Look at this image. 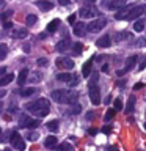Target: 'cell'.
Here are the masks:
<instances>
[{
	"instance_id": "obj_1",
	"label": "cell",
	"mask_w": 146,
	"mask_h": 151,
	"mask_svg": "<svg viewBox=\"0 0 146 151\" xmlns=\"http://www.w3.org/2000/svg\"><path fill=\"white\" fill-rule=\"evenodd\" d=\"M50 98L60 104H74L79 99V93L74 90H54L50 93Z\"/></svg>"
},
{
	"instance_id": "obj_2",
	"label": "cell",
	"mask_w": 146,
	"mask_h": 151,
	"mask_svg": "<svg viewBox=\"0 0 146 151\" xmlns=\"http://www.w3.org/2000/svg\"><path fill=\"white\" fill-rule=\"evenodd\" d=\"M25 109L28 112H31V113H35V115L38 118H44L47 113H49V101H47L46 98H39L38 101H31V102H28Z\"/></svg>"
},
{
	"instance_id": "obj_3",
	"label": "cell",
	"mask_w": 146,
	"mask_h": 151,
	"mask_svg": "<svg viewBox=\"0 0 146 151\" xmlns=\"http://www.w3.org/2000/svg\"><path fill=\"white\" fill-rule=\"evenodd\" d=\"M97 14H99L97 8L93 6V5H85V6H82V8H80V11H79V16L83 17V19L94 17V16H97Z\"/></svg>"
},
{
	"instance_id": "obj_4",
	"label": "cell",
	"mask_w": 146,
	"mask_h": 151,
	"mask_svg": "<svg viewBox=\"0 0 146 151\" xmlns=\"http://www.w3.org/2000/svg\"><path fill=\"white\" fill-rule=\"evenodd\" d=\"M39 126V121L35 120V118H30L27 115L21 116V120H19V127H28V129H35V127Z\"/></svg>"
},
{
	"instance_id": "obj_5",
	"label": "cell",
	"mask_w": 146,
	"mask_h": 151,
	"mask_svg": "<svg viewBox=\"0 0 146 151\" xmlns=\"http://www.w3.org/2000/svg\"><path fill=\"white\" fill-rule=\"evenodd\" d=\"M89 99L94 106L101 104V90L96 83H89Z\"/></svg>"
},
{
	"instance_id": "obj_6",
	"label": "cell",
	"mask_w": 146,
	"mask_h": 151,
	"mask_svg": "<svg viewBox=\"0 0 146 151\" xmlns=\"http://www.w3.org/2000/svg\"><path fill=\"white\" fill-rule=\"evenodd\" d=\"M105 25H107V21H105V19H96V21H93V22L88 24V25H87V30L91 32V33H96V32H101Z\"/></svg>"
},
{
	"instance_id": "obj_7",
	"label": "cell",
	"mask_w": 146,
	"mask_h": 151,
	"mask_svg": "<svg viewBox=\"0 0 146 151\" xmlns=\"http://www.w3.org/2000/svg\"><path fill=\"white\" fill-rule=\"evenodd\" d=\"M9 142H11V145L14 148L17 150H25V142L22 140V137L19 135V132H13L11 137H9Z\"/></svg>"
},
{
	"instance_id": "obj_8",
	"label": "cell",
	"mask_w": 146,
	"mask_h": 151,
	"mask_svg": "<svg viewBox=\"0 0 146 151\" xmlns=\"http://www.w3.org/2000/svg\"><path fill=\"white\" fill-rule=\"evenodd\" d=\"M55 63L60 69H72L74 68V61L71 58H68V57H58L55 60Z\"/></svg>"
},
{
	"instance_id": "obj_9",
	"label": "cell",
	"mask_w": 146,
	"mask_h": 151,
	"mask_svg": "<svg viewBox=\"0 0 146 151\" xmlns=\"http://www.w3.org/2000/svg\"><path fill=\"white\" fill-rule=\"evenodd\" d=\"M137 60H138V57H137V55H130L129 58L126 60V66H124V69H120V71H116V76H122V74H126L127 71H130V69L135 66Z\"/></svg>"
},
{
	"instance_id": "obj_10",
	"label": "cell",
	"mask_w": 146,
	"mask_h": 151,
	"mask_svg": "<svg viewBox=\"0 0 146 151\" xmlns=\"http://www.w3.org/2000/svg\"><path fill=\"white\" fill-rule=\"evenodd\" d=\"M145 9H146L145 5H134V6H132V9L129 11V14H127L126 19H137V17H140L141 14L145 13Z\"/></svg>"
},
{
	"instance_id": "obj_11",
	"label": "cell",
	"mask_w": 146,
	"mask_h": 151,
	"mask_svg": "<svg viewBox=\"0 0 146 151\" xmlns=\"http://www.w3.org/2000/svg\"><path fill=\"white\" fill-rule=\"evenodd\" d=\"M72 25H74V35L75 36L82 38V36L87 35V32H88L87 30V24H83V22H74Z\"/></svg>"
},
{
	"instance_id": "obj_12",
	"label": "cell",
	"mask_w": 146,
	"mask_h": 151,
	"mask_svg": "<svg viewBox=\"0 0 146 151\" xmlns=\"http://www.w3.org/2000/svg\"><path fill=\"white\" fill-rule=\"evenodd\" d=\"M132 6H134V5H124L122 8H120V9H118V13L115 14V19H118V21H122V19H126L127 14H129V11L132 9Z\"/></svg>"
},
{
	"instance_id": "obj_13",
	"label": "cell",
	"mask_w": 146,
	"mask_h": 151,
	"mask_svg": "<svg viewBox=\"0 0 146 151\" xmlns=\"http://www.w3.org/2000/svg\"><path fill=\"white\" fill-rule=\"evenodd\" d=\"M69 47H71V41L68 40V38H64V40H61L60 42H57L55 49H57V52H66Z\"/></svg>"
},
{
	"instance_id": "obj_14",
	"label": "cell",
	"mask_w": 146,
	"mask_h": 151,
	"mask_svg": "<svg viewBox=\"0 0 146 151\" xmlns=\"http://www.w3.org/2000/svg\"><path fill=\"white\" fill-rule=\"evenodd\" d=\"M96 46L97 47H110L112 46V38L108 35H104L102 38H99L96 41Z\"/></svg>"
},
{
	"instance_id": "obj_15",
	"label": "cell",
	"mask_w": 146,
	"mask_h": 151,
	"mask_svg": "<svg viewBox=\"0 0 146 151\" xmlns=\"http://www.w3.org/2000/svg\"><path fill=\"white\" fill-rule=\"evenodd\" d=\"M36 6L39 8V9H42V11H49V9L54 8V5H52L49 0H38V2H36Z\"/></svg>"
},
{
	"instance_id": "obj_16",
	"label": "cell",
	"mask_w": 146,
	"mask_h": 151,
	"mask_svg": "<svg viewBox=\"0 0 146 151\" xmlns=\"http://www.w3.org/2000/svg\"><path fill=\"white\" fill-rule=\"evenodd\" d=\"M91 68H93V58L88 60V61H85V65H83V68H82V76H83V77H87V79L89 77Z\"/></svg>"
},
{
	"instance_id": "obj_17",
	"label": "cell",
	"mask_w": 146,
	"mask_h": 151,
	"mask_svg": "<svg viewBox=\"0 0 146 151\" xmlns=\"http://www.w3.org/2000/svg\"><path fill=\"white\" fill-rule=\"evenodd\" d=\"M126 3H127V0H112L110 5H108V8L110 9H120V8L124 6Z\"/></svg>"
},
{
	"instance_id": "obj_18",
	"label": "cell",
	"mask_w": 146,
	"mask_h": 151,
	"mask_svg": "<svg viewBox=\"0 0 146 151\" xmlns=\"http://www.w3.org/2000/svg\"><path fill=\"white\" fill-rule=\"evenodd\" d=\"M27 36H28L27 28H17V30H13V38H19V40H22V38H27Z\"/></svg>"
},
{
	"instance_id": "obj_19",
	"label": "cell",
	"mask_w": 146,
	"mask_h": 151,
	"mask_svg": "<svg viewBox=\"0 0 146 151\" xmlns=\"http://www.w3.org/2000/svg\"><path fill=\"white\" fill-rule=\"evenodd\" d=\"M55 145H57V137L55 135L46 137V140H44V146H46V148H54Z\"/></svg>"
},
{
	"instance_id": "obj_20",
	"label": "cell",
	"mask_w": 146,
	"mask_h": 151,
	"mask_svg": "<svg viewBox=\"0 0 146 151\" xmlns=\"http://www.w3.org/2000/svg\"><path fill=\"white\" fill-rule=\"evenodd\" d=\"M27 76H28V69H27V68H24V69L21 71V73H19V77H17V83H19V85H24V83H25V80L28 79Z\"/></svg>"
},
{
	"instance_id": "obj_21",
	"label": "cell",
	"mask_w": 146,
	"mask_h": 151,
	"mask_svg": "<svg viewBox=\"0 0 146 151\" xmlns=\"http://www.w3.org/2000/svg\"><path fill=\"white\" fill-rule=\"evenodd\" d=\"M82 50H83V44H82V42H75V44L71 46V52H72L74 55H80V54H82Z\"/></svg>"
},
{
	"instance_id": "obj_22",
	"label": "cell",
	"mask_w": 146,
	"mask_h": 151,
	"mask_svg": "<svg viewBox=\"0 0 146 151\" xmlns=\"http://www.w3.org/2000/svg\"><path fill=\"white\" fill-rule=\"evenodd\" d=\"M71 77H72V74H69V73H60L58 76H57V80H58V82H66L68 83L71 80Z\"/></svg>"
},
{
	"instance_id": "obj_23",
	"label": "cell",
	"mask_w": 146,
	"mask_h": 151,
	"mask_svg": "<svg viewBox=\"0 0 146 151\" xmlns=\"http://www.w3.org/2000/svg\"><path fill=\"white\" fill-rule=\"evenodd\" d=\"M134 107H135V96H130L129 101H127V106H126V113H132L134 112Z\"/></svg>"
},
{
	"instance_id": "obj_24",
	"label": "cell",
	"mask_w": 146,
	"mask_h": 151,
	"mask_svg": "<svg viewBox=\"0 0 146 151\" xmlns=\"http://www.w3.org/2000/svg\"><path fill=\"white\" fill-rule=\"evenodd\" d=\"M58 24H60L58 19H54V21H50L49 24H47V32L54 33V32L57 30V28H58Z\"/></svg>"
},
{
	"instance_id": "obj_25",
	"label": "cell",
	"mask_w": 146,
	"mask_h": 151,
	"mask_svg": "<svg viewBox=\"0 0 146 151\" xmlns=\"http://www.w3.org/2000/svg\"><path fill=\"white\" fill-rule=\"evenodd\" d=\"M145 25H146L145 21H141V19H138V21H135V22H134V30L140 33V32H143V30H145Z\"/></svg>"
},
{
	"instance_id": "obj_26",
	"label": "cell",
	"mask_w": 146,
	"mask_h": 151,
	"mask_svg": "<svg viewBox=\"0 0 146 151\" xmlns=\"http://www.w3.org/2000/svg\"><path fill=\"white\" fill-rule=\"evenodd\" d=\"M13 77H14L13 74H5L3 77H0V87H5V85H8V83L13 80Z\"/></svg>"
},
{
	"instance_id": "obj_27",
	"label": "cell",
	"mask_w": 146,
	"mask_h": 151,
	"mask_svg": "<svg viewBox=\"0 0 146 151\" xmlns=\"http://www.w3.org/2000/svg\"><path fill=\"white\" fill-rule=\"evenodd\" d=\"M36 93V88H22L21 91H19V94L24 98H27V96H31V94H35Z\"/></svg>"
},
{
	"instance_id": "obj_28",
	"label": "cell",
	"mask_w": 146,
	"mask_h": 151,
	"mask_svg": "<svg viewBox=\"0 0 146 151\" xmlns=\"http://www.w3.org/2000/svg\"><path fill=\"white\" fill-rule=\"evenodd\" d=\"M46 127H47L50 132H57V131H58V121H57V120H52V121H49V123L46 124Z\"/></svg>"
},
{
	"instance_id": "obj_29",
	"label": "cell",
	"mask_w": 146,
	"mask_h": 151,
	"mask_svg": "<svg viewBox=\"0 0 146 151\" xmlns=\"http://www.w3.org/2000/svg\"><path fill=\"white\" fill-rule=\"evenodd\" d=\"M6 54H8V47L5 44H0V60H3L6 57Z\"/></svg>"
},
{
	"instance_id": "obj_30",
	"label": "cell",
	"mask_w": 146,
	"mask_h": 151,
	"mask_svg": "<svg viewBox=\"0 0 146 151\" xmlns=\"http://www.w3.org/2000/svg\"><path fill=\"white\" fill-rule=\"evenodd\" d=\"M13 16V11H11V9H8V11H5V13H2V14H0V21H6V19L8 17H11Z\"/></svg>"
},
{
	"instance_id": "obj_31",
	"label": "cell",
	"mask_w": 146,
	"mask_h": 151,
	"mask_svg": "<svg viewBox=\"0 0 146 151\" xmlns=\"http://www.w3.org/2000/svg\"><path fill=\"white\" fill-rule=\"evenodd\" d=\"M36 21H38V17L35 16V14H28L27 16V25H33Z\"/></svg>"
},
{
	"instance_id": "obj_32",
	"label": "cell",
	"mask_w": 146,
	"mask_h": 151,
	"mask_svg": "<svg viewBox=\"0 0 146 151\" xmlns=\"http://www.w3.org/2000/svg\"><path fill=\"white\" fill-rule=\"evenodd\" d=\"M124 38H132V35H130L129 32H121V33H118V38H116V40L121 41V40H124Z\"/></svg>"
},
{
	"instance_id": "obj_33",
	"label": "cell",
	"mask_w": 146,
	"mask_h": 151,
	"mask_svg": "<svg viewBox=\"0 0 146 151\" xmlns=\"http://www.w3.org/2000/svg\"><path fill=\"white\" fill-rule=\"evenodd\" d=\"M115 112H116L115 109H108V110H107V113H105V120H107V121H110L112 118L115 116Z\"/></svg>"
},
{
	"instance_id": "obj_34",
	"label": "cell",
	"mask_w": 146,
	"mask_h": 151,
	"mask_svg": "<svg viewBox=\"0 0 146 151\" xmlns=\"http://www.w3.org/2000/svg\"><path fill=\"white\" fill-rule=\"evenodd\" d=\"M41 79H42V74L41 73H35L33 77H30V82H39Z\"/></svg>"
},
{
	"instance_id": "obj_35",
	"label": "cell",
	"mask_w": 146,
	"mask_h": 151,
	"mask_svg": "<svg viewBox=\"0 0 146 151\" xmlns=\"http://www.w3.org/2000/svg\"><path fill=\"white\" fill-rule=\"evenodd\" d=\"M80 110H82V106H80V104H75V102H74L72 109H71V113H75V115H77Z\"/></svg>"
},
{
	"instance_id": "obj_36",
	"label": "cell",
	"mask_w": 146,
	"mask_h": 151,
	"mask_svg": "<svg viewBox=\"0 0 146 151\" xmlns=\"http://www.w3.org/2000/svg\"><path fill=\"white\" fill-rule=\"evenodd\" d=\"M54 148H57V150H61V151H63V150H71V148H72V146H71L69 143H61V145H58V146H54Z\"/></svg>"
},
{
	"instance_id": "obj_37",
	"label": "cell",
	"mask_w": 146,
	"mask_h": 151,
	"mask_svg": "<svg viewBox=\"0 0 146 151\" xmlns=\"http://www.w3.org/2000/svg\"><path fill=\"white\" fill-rule=\"evenodd\" d=\"M77 83H79V79H77V77H75V76L72 74V77H71V80L68 82V85H69L71 88H72V87H75V85H77Z\"/></svg>"
},
{
	"instance_id": "obj_38",
	"label": "cell",
	"mask_w": 146,
	"mask_h": 151,
	"mask_svg": "<svg viewBox=\"0 0 146 151\" xmlns=\"http://www.w3.org/2000/svg\"><path fill=\"white\" fill-rule=\"evenodd\" d=\"M121 109H122V101L120 98H116L115 99V110L118 112V110H121Z\"/></svg>"
},
{
	"instance_id": "obj_39",
	"label": "cell",
	"mask_w": 146,
	"mask_h": 151,
	"mask_svg": "<svg viewBox=\"0 0 146 151\" xmlns=\"http://www.w3.org/2000/svg\"><path fill=\"white\" fill-rule=\"evenodd\" d=\"M27 139L30 140V142H35V140H38V132H30V134L27 135Z\"/></svg>"
},
{
	"instance_id": "obj_40",
	"label": "cell",
	"mask_w": 146,
	"mask_h": 151,
	"mask_svg": "<svg viewBox=\"0 0 146 151\" xmlns=\"http://www.w3.org/2000/svg\"><path fill=\"white\" fill-rule=\"evenodd\" d=\"M47 63H49V61H47V58H38V60H36V65H38V66H47Z\"/></svg>"
},
{
	"instance_id": "obj_41",
	"label": "cell",
	"mask_w": 146,
	"mask_h": 151,
	"mask_svg": "<svg viewBox=\"0 0 146 151\" xmlns=\"http://www.w3.org/2000/svg\"><path fill=\"white\" fill-rule=\"evenodd\" d=\"M146 68V55L143 57V58H141V63L138 65V71H143Z\"/></svg>"
},
{
	"instance_id": "obj_42",
	"label": "cell",
	"mask_w": 146,
	"mask_h": 151,
	"mask_svg": "<svg viewBox=\"0 0 146 151\" xmlns=\"http://www.w3.org/2000/svg\"><path fill=\"white\" fill-rule=\"evenodd\" d=\"M134 46H146V38H141V40H137L134 42Z\"/></svg>"
},
{
	"instance_id": "obj_43",
	"label": "cell",
	"mask_w": 146,
	"mask_h": 151,
	"mask_svg": "<svg viewBox=\"0 0 146 151\" xmlns=\"http://www.w3.org/2000/svg\"><path fill=\"white\" fill-rule=\"evenodd\" d=\"M60 5H63V6H68V5L71 3V0H58Z\"/></svg>"
},
{
	"instance_id": "obj_44",
	"label": "cell",
	"mask_w": 146,
	"mask_h": 151,
	"mask_svg": "<svg viewBox=\"0 0 146 151\" xmlns=\"http://www.w3.org/2000/svg\"><path fill=\"white\" fill-rule=\"evenodd\" d=\"M68 22H69V24H74V22H75V14H71V16L68 17Z\"/></svg>"
},
{
	"instance_id": "obj_45",
	"label": "cell",
	"mask_w": 146,
	"mask_h": 151,
	"mask_svg": "<svg viewBox=\"0 0 146 151\" xmlns=\"http://www.w3.org/2000/svg\"><path fill=\"white\" fill-rule=\"evenodd\" d=\"M97 82V74H93V77L89 79V83H96Z\"/></svg>"
},
{
	"instance_id": "obj_46",
	"label": "cell",
	"mask_w": 146,
	"mask_h": 151,
	"mask_svg": "<svg viewBox=\"0 0 146 151\" xmlns=\"http://www.w3.org/2000/svg\"><path fill=\"white\" fill-rule=\"evenodd\" d=\"M145 85L141 83V82H138V83H135V87H134V90H140V88H143Z\"/></svg>"
},
{
	"instance_id": "obj_47",
	"label": "cell",
	"mask_w": 146,
	"mask_h": 151,
	"mask_svg": "<svg viewBox=\"0 0 146 151\" xmlns=\"http://www.w3.org/2000/svg\"><path fill=\"white\" fill-rule=\"evenodd\" d=\"M110 126H105V127H104V129H102V132H104V134H110Z\"/></svg>"
},
{
	"instance_id": "obj_48",
	"label": "cell",
	"mask_w": 146,
	"mask_h": 151,
	"mask_svg": "<svg viewBox=\"0 0 146 151\" xmlns=\"http://www.w3.org/2000/svg\"><path fill=\"white\" fill-rule=\"evenodd\" d=\"M3 27H5V28H11V27H13V24H11V22H8V21H5V25H3Z\"/></svg>"
},
{
	"instance_id": "obj_49",
	"label": "cell",
	"mask_w": 146,
	"mask_h": 151,
	"mask_svg": "<svg viewBox=\"0 0 146 151\" xmlns=\"http://www.w3.org/2000/svg\"><path fill=\"white\" fill-rule=\"evenodd\" d=\"M89 134H91V135H96V134H97V129H94V127H91V129H89Z\"/></svg>"
},
{
	"instance_id": "obj_50",
	"label": "cell",
	"mask_w": 146,
	"mask_h": 151,
	"mask_svg": "<svg viewBox=\"0 0 146 151\" xmlns=\"http://www.w3.org/2000/svg\"><path fill=\"white\" fill-rule=\"evenodd\" d=\"M88 113H89V115H87V118H88V120H93V118H94L93 113H94V112H88Z\"/></svg>"
},
{
	"instance_id": "obj_51",
	"label": "cell",
	"mask_w": 146,
	"mask_h": 151,
	"mask_svg": "<svg viewBox=\"0 0 146 151\" xmlns=\"http://www.w3.org/2000/svg\"><path fill=\"white\" fill-rule=\"evenodd\" d=\"M5 94H6V91H5V90H0V99H2Z\"/></svg>"
},
{
	"instance_id": "obj_52",
	"label": "cell",
	"mask_w": 146,
	"mask_h": 151,
	"mask_svg": "<svg viewBox=\"0 0 146 151\" xmlns=\"http://www.w3.org/2000/svg\"><path fill=\"white\" fill-rule=\"evenodd\" d=\"M85 2H87V5H93L94 2H96V0H85Z\"/></svg>"
},
{
	"instance_id": "obj_53",
	"label": "cell",
	"mask_w": 146,
	"mask_h": 151,
	"mask_svg": "<svg viewBox=\"0 0 146 151\" xmlns=\"http://www.w3.org/2000/svg\"><path fill=\"white\" fill-rule=\"evenodd\" d=\"M28 49H30V46H28V44H25V46H24V50H25V52H30Z\"/></svg>"
},
{
	"instance_id": "obj_54",
	"label": "cell",
	"mask_w": 146,
	"mask_h": 151,
	"mask_svg": "<svg viewBox=\"0 0 146 151\" xmlns=\"http://www.w3.org/2000/svg\"><path fill=\"white\" fill-rule=\"evenodd\" d=\"M5 6V0H0V9H2Z\"/></svg>"
},
{
	"instance_id": "obj_55",
	"label": "cell",
	"mask_w": 146,
	"mask_h": 151,
	"mask_svg": "<svg viewBox=\"0 0 146 151\" xmlns=\"http://www.w3.org/2000/svg\"><path fill=\"white\" fill-rule=\"evenodd\" d=\"M102 71H108V65H104L102 66Z\"/></svg>"
},
{
	"instance_id": "obj_56",
	"label": "cell",
	"mask_w": 146,
	"mask_h": 151,
	"mask_svg": "<svg viewBox=\"0 0 146 151\" xmlns=\"http://www.w3.org/2000/svg\"><path fill=\"white\" fill-rule=\"evenodd\" d=\"M5 71H6L5 68H0V74H5Z\"/></svg>"
},
{
	"instance_id": "obj_57",
	"label": "cell",
	"mask_w": 146,
	"mask_h": 151,
	"mask_svg": "<svg viewBox=\"0 0 146 151\" xmlns=\"http://www.w3.org/2000/svg\"><path fill=\"white\" fill-rule=\"evenodd\" d=\"M145 129H146V123H145Z\"/></svg>"
}]
</instances>
